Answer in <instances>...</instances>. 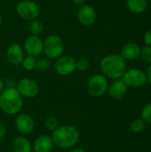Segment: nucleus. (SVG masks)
I'll use <instances>...</instances> for the list:
<instances>
[{
  "instance_id": "nucleus-1",
  "label": "nucleus",
  "mask_w": 151,
  "mask_h": 152,
  "mask_svg": "<svg viewBox=\"0 0 151 152\" xmlns=\"http://www.w3.org/2000/svg\"><path fill=\"white\" fill-rule=\"evenodd\" d=\"M52 139L54 146L61 150H70L77 145L80 134L78 129L72 125H60L56 130L52 132Z\"/></svg>"
},
{
  "instance_id": "nucleus-2",
  "label": "nucleus",
  "mask_w": 151,
  "mask_h": 152,
  "mask_svg": "<svg viewBox=\"0 0 151 152\" xmlns=\"http://www.w3.org/2000/svg\"><path fill=\"white\" fill-rule=\"evenodd\" d=\"M100 69L107 78L119 79L127 69L126 61L120 54H109L101 60Z\"/></svg>"
},
{
  "instance_id": "nucleus-3",
  "label": "nucleus",
  "mask_w": 151,
  "mask_h": 152,
  "mask_svg": "<svg viewBox=\"0 0 151 152\" xmlns=\"http://www.w3.org/2000/svg\"><path fill=\"white\" fill-rule=\"evenodd\" d=\"M23 107V98L15 87L4 88L0 94V110L6 115L15 116Z\"/></svg>"
},
{
  "instance_id": "nucleus-4",
  "label": "nucleus",
  "mask_w": 151,
  "mask_h": 152,
  "mask_svg": "<svg viewBox=\"0 0 151 152\" xmlns=\"http://www.w3.org/2000/svg\"><path fill=\"white\" fill-rule=\"evenodd\" d=\"M64 50L65 43L58 35H49L44 40V53L50 60H56L61 57Z\"/></svg>"
},
{
  "instance_id": "nucleus-5",
  "label": "nucleus",
  "mask_w": 151,
  "mask_h": 152,
  "mask_svg": "<svg viewBox=\"0 0 151 152\" xmlns=\"http://www.w3.org/2000/svg\"><path fill=\"white\" fill-rule=\"evenodd\" d=\"M109 87L108 78L102 74H95L92 76L87 82V92L93 98L101 97L106 94Z\"/></svg>"
},
{
  "instance_id": "nucleus-6",
  "label": "nucleus",
  "mask_w": 151,
  "mask_h": 152,
  "mask_svg": "<svg viewBox=\"0 0 151 152\" xmlns=\"http://www.w3.org/2000/svg\"><path fill=\"white\" fill-rule=\"evenodd\" d=\"M16 12L21 19L30 21L37 19L40 9L38 4L31 0H21L16 5Z\"/></svg>"
},
{
  "instance_id": "nucleus-7",
  "label": "nucleus",
  "mask_w": 151,
  "mask_h": 152,
  "mask_svg": "<svg viewBox=\"0 0 151 152\" xmlns=\"http://www.w3.org/2000/svg\"><path fill=\"white\" fill-rule=\"evenodd\" d=\"M121 79L126 85L127 87H131V88L142 87L147 82L146 72H144L140 69H126L125 74L122 76Z\"/></svg>"
},
{
  "instance_id": "nucleus-8",
  "label": "nucleus",
  "mask_w": 151,
  "mask_h": 152,
  "mask_svg": "<svg viewBox=\"0 0 151 152\" xmlns=\"http://www.w3.org/2000/svg\"><path fill=\"white\" fill-rule=\"evenodd\" d=\"M15 88L22 96V98L28 99L36 97L40 91L38 84L34 79L28 77H24L17 81Z\"/></svg>"
},
{
  "instance_id": "nucleus-9",
  "label": "nucleus",
  "mask_w": 151,
  "mask_h": 152,
  "mask_svg": "<svg viewBox=\"0 0 151 152\" xmlns=\"http://www.w3.org/2000/svg\"><path fill=\"white\" fill-rule=\"evenodd\" d=\"M76 61L74 56L69 54H62L56 59L54 63V69L60 76H69L76 70Z\"/></svg>"
},
{
  "instance_id": "nucleus-10",
  "label": "nucleus",
  "mask_w": 151,
  "mask_h": 152,
  "mask_svg": "<svg viewBox=\"0 0 151 152\" xmlns=\"http://www.w3.org/2000/svg\"><path fill=\"white\" fill-rule=\"evenodd\" d=\"M14 126L21 135H28L34 131L36 123L31 115L28 113H20L17 114L14 119Z\"/></svg>"
},
{
  "instance_id": "nucleus-11",
  "label": "nucleus",
  "mask_w": 151,
  "mask_h": 152,
  "mask_svg": "<svg viewBox=\"0 0 151 152\" xmlns=\"http://www.w3.org/2000/svg\"><path fill=\"white\" fill-rule=\"evenodd\" d=\"M23 49L27 55L36 58L44 53V41L39 36L30 35L25 39Z\"/></svg>"
},
{
  "instance_id": "nucleus-12",
  "label": "nucleus",
  "mask_w": 151,
  "mask_h": 152,
  "mask_svg": "<svg viewBox=\"0 0 151 152\" xmlns=\"http://www.w3.org/2000/svg\"><path fill=\"white\" fill-rule=\"evenodd\" d=\"M96 11L94 7L91 4H85L77 8V18L79 23L83 26L89 27L92 26L96 20Z\"/></svg>"
},
{
  "instance_id": "nucleus-13",
  "label": "nucleus",
  "mask_w": 151,
  "mask_h": 152,
  "mask_svg": "<svg viewBox=\"0 0 151 152\" xmlns=\"http://www.w3.org/2000/svg\"><path fill=\"white\" fill-rule=\"evenodd\" d=\"M22 46L17 43L10 45L5 52V58L9 64L12 66H19L21 64L25 54Z\"/></svg>"
},
{
  "instance_id": "nucleus-14",
  "label": "nucleus",
  "mask_w": 151,
  "mask_h": 152,
  "mask_svg": "<svg viewBox=\"0 0 151 152\" xmlns=\"http://www.w3.org/2000/svg\"><path fill=\"white\" fill-rule=\"evenodd\" d=\"M53 148V141L52 136L48 134H41L37 136L32 143L33 152H52Z\"/></svg>"
},
{
  "instance_id": "nucleus-15",
  "label": "nucleus",
  "mask_w": 151,
  "mask_h": 152,
  "mask_svg": "<svg viewBox=\"0 0 151 152\" xmlns=\"http://www.w3.org/2000/svg\"><path fill=\"white\" fill-rule=\"evenodd\" d=\"M127 86L121 78L115 79L108 87L109 96L114 100H120L124 98L127 93Z\"/></svg>"
},
{
  "instance_id": "nucleus-16",
  "label": "nucleus",
  "mask_w": 151,
  "mask_h": 152,
  "mask_svg": "<svg viewBox=\"0 0 151 152\" xmlns=\"http://www.w3.org/2000/svg\"><path fill=\"white\" fill-rule=\"evenodd\" d=\"M11 149L12 152H32V143L25 135H19L12 141Z\"/></svg>"
},
{
  "instance_id": "nucleus-17",
  "label": "nucleus",
  "mask_w": 151,
  "mask_h": 152,
  "mask_svg": "<svg viewBox=\"0 0 151 152\" xmlns=\"http://www.w3.org/2000/svg\"><path fill=\"white\" fill-rule=\"evenodd\" d=\"M141 46L136 43H128L121 49L120 55L125 61H134L139 58L141 54Z\"/></svg>"
},
{
  "instance_id": "nucleus-18",
  "label": "nucleus",
  "mask_w": 151,
  "mask_h": 152,
  "mask_svg": "<svg viewBox=\"0 0 151 152\" xmlns=\"http://www.w3.org/2000/svg\"><path fill=\"white\" fill-rule=\"evenodd\" d=\"M126 5L132 12L139 14L147 10L148 0H126Z\"/></svg>"
},
{
  "instance_id": "nucleus-19",
  "label": "nucleus",
  "mask_w": 151,
  "mask_h": 152,
  "mask_svg": "<svg viewBox=\"0 0 151 152\" xmlns=\"http://www.w3.org/2000/svg\"><path fill=\"white\" fill-rule=\"evenodd\" d=\"M28 32L30 33V35L39 36L44 31V24L38 19H35L28 22Z\"/></svg>"
},
{
  "instance_id": "nucleus-20",
  "label": "nucleus",
  "mask_w": 151,
  "mask_h": 152,
  "mask_svg": "<svg viewBox=\"0 0 151 152\" xmlns=\"http://www.w3.org/2000/svg\"><path fill=\"white\" fill-rule=\"evenodd\" d=\"M36 58L30 55H26L21 62V65L25 70L32 71L36 69Z\"/></svg>"
},
{
  "instance_id": "nucleus-21",
  "label": "nucleus",
  "mask_w": 151,
  "mask_h": 152,
  "mask_svg": "<svg viewBox=\"0 0 151 152\" xmlns=\"http://www.w3.org/2000/svg\"><path fill=\"white\" fill-rule=\"evenodd\" d=\"M50 67H51L50 59H48L47 57H44V58H40L36 60L35 69H36L38 72H45L50 69Z\"/></svg>"
},
{
  "instance_id": "nucleus-22",
  "label": "nucleus",
  "mask_w": 151,
  "mask_h": 152,
  "mask_svg": "<svg viewBox=\"0 0 151 152\" xmlns=\"http://www.w3.org/2000/svg\"><path fill=\"white\" fill-rule=\"evenodd\" d=\"M59 126V120L55 117H47L44 120V126L50 132H53L54 130H56Z\"/></svg>"
},
{
  "instance_id": "nucleus-23",
  "label": "nucleus",
  "mask_w": 151,
  "mask_h": 152,
  "mask_svg": "<svg viewBox=\"0 0 151 152\" xmlns=\"http://www.w3.org/2000/svg\"><path fill=\"white\" fill-rule=\"evenodd\" d=\"M145 126L146 123L143 121L142 118H136L131 124V130L135 134H139L145 129Z\"/></svg>"
},
{
  "instance_id": "nucleus-24",
  "label": "nucleus",
  "mask_w": 151,
  "mask_h": 152,
  "mask_svg": "<svg viewBox=\"0 0 151 152\" xmlns=\"http://www.w3.org/2000/svg\"><path fill=\"white\" fill-rule=\"evenodd\" d=\"M90 68V61L86 58H79L76 61V69H77L80 72H85L88 70Z\"/></svg>"
},
{
  "instance_id": "nucleus-25",
  "label": "nucleus",
  "mask_w": 151,
  "mask_h": 152,
  "mask_svg": "<svg viewBox=\"0 0 151 152\" xmlns=\"http://www.w3.org/2000/svg\"><path fill=\"white\" fill-rule=\"evenodd\" d=\"M141 118L147 124H151V102L146 104L141 113Z\"/></svg>"
},
{
  "instance_id": "nucleus-26",
  "label": "nucleus",
  "mask_w": 151,
  "mask_h": 152,
  "mask_svg": "<svg viewBox=\"0 0 151 152\" xmlns=\"http://www.w3.org/2000/svg\"><path fill=\"white\" fill-rule=\"evenodd\" d=\"M140 56L146 63L151 64V46L145 45L143 48H142Z\"/></svg>"
},
{
  "instance_id": "nucleus-27",
  "label": "nucleus",
  "mask_w": 151,
  "mask_h": 152,
  "mask_svg": "<svg viewBox=\"0 0 151 152\" xmlns=\"http://www.w3.org/2000/svg\"><path fill=\"white\" fill-rule=\"evenodd\" d=\"M17 82L12 78V77H9L6 79V82L4 83V87L5 88H11V87H15L16 86Z\"/></svg>"
},
{
  "instance_id": "nucleus-28",
  "label": "nucleus",
  "mask_w": 151,
  "mask_h": 152,
  "mask_svg": "<svg viewBox=\"0 0 151 152\" xmlns=\"http://www.w3.org/2000/svg\"><path fill=\"white\" fill-rule=\"evenodd\" d=\"M143 41L146 44V45H150L151 46V29L148 30L143 37Z\"/></svg>"
},
{
  "instance_id": "nucleus-29",
  "label": "nucleus",
  "mask_w": 151,
  "mask_h": 152,
  "mask_svg": "<svg viewBox=\"0 0 151 152\" xmlns=\"http://www.w3.org/2000/svg\"><path fill=\"white\" fill-rule=\"evenodd\" d=\"M6 135V127L5 126L0 122V140L3 139Z\"/></svg>"
},
{
  "instance_id": "nucleus-30",
  "label": "nucleus",
  "mask_w": 151,
  "mask_h": 152,
  "mask_svg": "<svg viewBox=\"0 0 151 152\" xmlns=\"http://www.w3.org/2000/svg\"><path fill=\"white\" fill-rule=\"evenodd\" d=\"M146 77H147V81L151 85V64L148 67L147 72H146Z\"/></svg>"
},
{
  "instance_id": "nucleus-31",
  "label": "nucleus",
  "mask_w": 151,
  "mask_h": 152,
  "mask_svg": "<svg viewBox=\"0 0 151 152\" xmlns=\"http://www.w3.org/2000/svg\"><path fill=\"white\" fill-rule=\"evenodd\" d=\"M72 3L76 6L79 7V6H81V5H83V4H85V0H72Z\"/></svg>"
},
{
  "instance_id": "nucleus-32",
  "label": "nucleus",
  "mask_w": 151,
  "mask_h": 152,
  "mask_svg": "<svg viewBox=\"0 0 151 152\" xmlns=\"http://www.w3.org/2000/svg\"><path fill=\"white\" fill-rule=\"evenodd\" d=\"M69 152H85L84 149L80 148V147H74L72 149H70Z\"/></svg>"
},
{
  "instance_id": "nucleus-33",
  "label": "nucleus",
  "mask_w": 151,
  "mask_h": 152,
  "mask_svg": "<svg viewBox=\"0 0 151 152\" xmlns=\"http://www.w3.org/2000/svg\"><path fill=\"white\" fill-rule=\"evenodd\" d=\"M4 88H5V87H4V82L3 81L2 78H0V94L3 92V90H4Z\"/></svg>"
},
{
  "instance_id": "nucleus-34",
  "label": "nucleus",
  "mask_w": 151,
  "mask_h": 152,
  "mask_svg": "<svg viewBox=\"0 0 151 152\" xmlns=\"http://www.w3.org/2000/svg\"><path fill=\"white\" fill-rule=\"evenodd\" d=\"M2 22H3V19H2L1 14H0V27H1V25H2Z\"/></svg>"
}]
</instances>
